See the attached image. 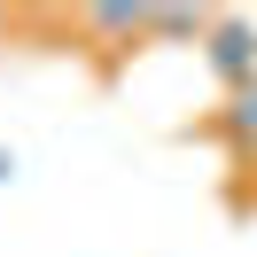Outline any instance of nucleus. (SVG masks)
I'll list each match as a JSON object with an SVG mask.
<instances>
[{
  "label": "nucleus",
  "mask_w": 257,
  "mask_h": 257,
  "mask_svg": "<svg viewBox=\"0 0 257 257\" xmlns=\"http://www.w3.org/2000/svg\"><path fill=\"white\" fill-rule=\"evenodd\" d=\"M8 179H16V148H0V187H8Z\"/></svg>",
  "instance_id": "39448f33"
},
{
  "label": "nucleus",
  "mask_w": 257,
  "mask_h": 257,
  "mask_svg": "<svg viewBox=\"0 0 257 257\" xmlns=\"http://www.w3.org/2000/svg\"><path fill=\"white\" fill-rule=\"evenodd\" d=\"M218 133L234 141V156H257V78L226 94V109H218Z\"/></svg>",
  "instance_id": "7ed1b4c3"
},
{
  "label": "nucleus",
  "mask_w": 257,
  "mask_h": 257,
  "mask_svg": "<svg viewBox=\"0 0 257 257\" xmlns=\"http://www.w3.org/2000/svg\"><path fill=\"white\" fill-rule=\"evenodd\" d=\"M210 8H141V39H210Z\"/></svg>",
  "instance_id": "f03ea898"
},
{
  "label": "nucleus",
  "mask_w": 257,
  "mask_h": 257,
  "mask_svg": "<svg viewBox=\"0 0 257 257\" xmlns=\"http://www.w3.org/2000/svg\"><path fill=\"white\" fill-rule=\"evenodd\" d=\"M203 55H210V70L226 78V94H234V86H249V78H257V24L218 16V24H210V39H203Z\"/></svg>",
  "instance_id": "f257e3e1"
},
{
  "label": "nucleus",
  "mask_w": 257,
  "mask_h": 257,
  "mask_svg": "<svg viewBox=\"0 0 257 257\" xmlns=\"http://www.w3.org/2000/svg\"><path fill=\"white\" fill-rule=\"evenodd\" d=\"M86 24L101 39H141V8H86Z\"/></svg>",
  "instance_id": "20e7f679"
}]
</instances>
